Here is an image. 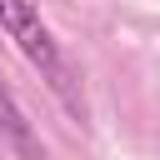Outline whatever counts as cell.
<instances>
[{
  "instance_id": "7a4b0ae2",
  "label": "cell",
  "mask_w": 160,
  "mask_h": 160,
  "mask_svg": "<svg viewBox=\"0 0 160 160\" xmlns=\"http://www.w3.org/2000/svg\"><path fill=\"white\" fill-rule=\"evenodd\" d=\"M0 130H5V140L20 150V160H45V145L35 140V130H30V120L20 115V105H15V95L0 85Z\"/></svg>"
},
{
  "instance_id": "6da1fadb",
  "label": "cell",
  "mask_w": 160,
  "mask_h": 160,
  "mask_svg": "<svg viewBox=\"0 0 160 160\" xmlns=\"http://www.w3.org/2000/svg\"><path fill=\"white\" fill-rule=\"evenodd\" d=\"M0 30H5V35L15 40V50L45 75V85L65 100V110H70V115H85V100L75 95V75H70V65H65L50 25L40 20V10H35L30 0H0Z\"/></svg>"
}]
</instances>
